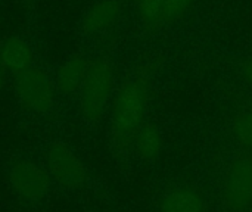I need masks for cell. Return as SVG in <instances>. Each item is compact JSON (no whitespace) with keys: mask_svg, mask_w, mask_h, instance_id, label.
I'll use <instances>...</instances> for the list:
<instances>
[{"mask_svg":"<svg viewBox=\"0 0 252 212\" xmlns=\"http://www.w3.org/2000/svg\"><path fill=\"white\" fill-rule=\"evenodd\" d=\"M148 83L142 77L128 80L112 96L111 105V142L118 153L131 151L139 128L146 122Z\"/></svg>","mask_w":252,"mask_h":212,"instance_id":"6da1fadb","label":"cell"},{"mask_svg":"<svg viewBox=\"0 0 252 212\" xmlns=\"http://www.w3.org/2000/svg\"><path fill=\"white\" fill-rule=\"evenodd\" d=\"M167 0H139V13L146 28L155 30L164 24Z\"/></svg>","mask_w":252,"mask_h":212,"instance_id":"7c38bea8","label":"cell"},{"mask_svg":"<svg viewBox=\"0 0 252 212\" xmlns=\"http://www.w3.org/2000/svg\"><path fill=\"white\" fill-rule=\"evenodd\" d=\"M195 0H167L164 24H173L179 21L193 4Z\"/></svg>","mask_w":252,"mask_h":212,"instance_id":"5bb4252c","label":"cell"},{"mask_svg":"<svg viewBox=\"0 0 252 212\" xmlns=\"http://www.w3.org/2000/svg\"><path fill=\"white\" fill-rule=\"evenodd\" d=\"M15 93L21 108L37 115L50 112L58 97L55 80L37 66L15 74Z\"/></svg>","mask_w":252,"mask_h":212,"instance_id":"3957f363","label":"cell"},{"mask_svg":"<svg viewBox=\"0 0 252 212\" xmlns=\"http://www.w3.org/2000/svg\"><path fill=\"white\" fill-rule=\"evenodd\" d=\"M92 59L84 53H77L68 58L59 68L55 77L56 90L63 97H74L78 94L84 81L87 68Z\"/></svg>","mask_w":252,"mask_h":212,"instance_id":"ba28073f","label":"cell"},{"mask_svg":"<svg viewBox=\"0 0 252 212\" xmlns=\"http://www.w3.org/2000/svg\"><path fill=\"white\" fill-rule=\"evenodd\" d=\"M162 145L164 140L159 130L154 124L145 122L134 136L131 151L136 153L137 158L143 161H152L159 156Z\"/></svg>","mask_w":252,"mask_h":212,"instance_id":"8fae6325","label":"cell"},{"mask_svg":"<svg viewBox=\"0 0 252 212\" xmlns=\"http://www.w3.org/2000/svg\"><path fill=\"white\" fill-rule=\"evenodd\" d=\"M50 177L41 165L32 161H18L9 171V183L16 196L28 204H41L50 192Z\"/></svg>","mask_w":252,"mask_h":212,"instance_id":"8992f818","label":"cell"},{"mask_svg":"<svg viewBox=\"0 0 252 212\" xmlns=\"http://www.w3.org/2000/svg\"><path fill=\"white\" fill-rule=\"evenodd\" d=\"M221 199L233 212L252 211V153H242L227 167L221 180Z\"/></svg>","mask_w":252,"mask_h":212,"instance_id":"5b68a950","label":"cell"},{"mask_svg":"<svg viewBox=\"0 0 252 212\" xmlns=\"http://www.w3.org/2000/svg\"><path fill=\"white\" fill-rule=\"evenodd\" d=\"M242 74H244L245 80L252 86V58L251 59H247L242 63Z\"/></svg>","mask_w":252,"mask_h":212,"instance_id":"2e32d148","label":"cell"},{"mask_svg":"<svg viewBox=\"0 0 252 212\" xmlns=\"http://www.w3.org/2000/svg\"><path fill=\"white\" fill-rule=\"evenodd\" d=\"M233 134L239 145L252 153V108L244 111L235 118L233 122Z\"/></svg>","mask_w":252,"mask_h":212,"instance_id":"4fadbf2b","label":"cell"},{"mask_svg":"<svg viewBox=\"0 0 252 212\" xmlns=\"http://www.w3.org/2000/svg\"><path fill=\"white\" fill-rule=\"evenodd\" d=\"M1 47H3V41H0V89L4 86L6 77H7V72H9V69H7V66H6V62H4V58H3V50H1Z\"/></svg>","mask_w":252,"mask_h":212,"instance_id":"9a60e30c","label":"cell"},{"mask_svg":"<svg viewBox=\"0 0 252 212\" xmlns=\"http://www.w3.org/2000/svg\"><path fill=\"white\" fill-rule=\"evenodd\" d=\"M46 171L50 180L66 192H77L84 187L87 173L75 152L61 140H53L44 152Z\"/></svg>","mask_w":252,"mask_h":212,"instance_id":"277c9868","label":"cell"},{"mask_svg":"<svg viewBox=\"0 0 252 212\" xmlns=\"http://www.w3.org/2000/svg\"><path fill=\"white\" fill-rule=\"evenodd\" d=\"M158 211L207 212V196L193 183H174L158 198Z\"/></svg>","mask_w":252,"mask_h":212,"instance_id":"52a82bcc","label":"cell"},{"mask_svg":"<svg viewBox=\"0 0 252 212\" xmlns=\"http://www.w3.org/2000/svg\"><path fill=\"white\" fill-rule=\"evenodd\" d=\"M3 58L6 66L13 74H19L34 63V49L32 46L22 37H10L3 41Z\"/></svg>","mask_w":252,"mask_h":212,"instance_id":"30bf717a","label":"cell"},{"mask_svg":"<svg viewBox=\"0 0 252 212\" xmlns=\"http://www.w3.org/2000/svg\"><path fill=\"white\" fill-rule=\"evenodd\" d=\"M115 77L108 59H92L77 94L80 115L90 124L100 122L114 96Z\"/></svg>","mask_w":252,"mask_h":212,"instance_id":"7a4b0ae2","label":"cell"},{"mask_svg":"<svg viewBox=\"0 0 252 212\" xmlns=\"http://www.w3.org/2000/svg\"><path fill=\"white\" fill-rule=\"evenodd\" d=\"M121 16V4L117 0H100L94 3L81 21V30L89 35H99L109 31Z\"/></svg>","mask_w":252,"mask_h":212,"instance_id":"9c48e42d","label":"cell"}]
</instances>
